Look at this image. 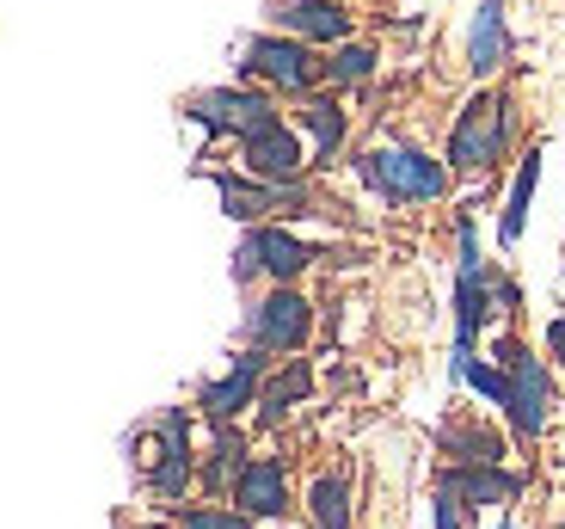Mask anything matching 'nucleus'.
<instances>
[{
	"label": "nucleus",
	"mask_w": 565,
	"mask_h": 529,
	"mask_svg": "<svg viewBox=\"0 0 565 529\" xmlns=\"http://www.w3.org/2000/svg\"><path fill=\"white\" fill-rule=\"evenodd\" d=\"M369 186H382L387 198H443V167L437 160H424L418 148H375V155L363 160Z\"/></svg>",
	"instance_id": "1"
},
{
	"label": "nucleus",
	"mask_w": 565,
	"mask_h": 529,
	"mask_svg": "<svg viewBox=\"0 0 565 529\" xmlns=\"http://www.w3.org/2000/svg\"><path fill=\"white\" fill-rule=\"evenodd\" d=\"M498 148H504V99H492V93H480V99L461 112V124H455L449 136V160L467 172H480L498 160Z\"/></svg>",
	"instance_id": "2"
},
{
	"label": "nucleus",
	"mask_w": 565,
	"mask_h": 529,
	"mask_svg": "<svg viewBox=\"0 0 565 529\" xmlns=\"http://www.w3.org/2000/svg\"><path fill=\"white\" fill-rule=\"evenodd\" d=\"M504 358V370H510V394H504V406H510V425L523 431V437H535L541 425H547V370H541V358H529V351H516V345H504L498 351Z\"/></svg>",
	"instance_id": "3"
},
{
	"label": "nucleus",
	"mask_w": 565,
	"mask_h": 529,
	"mask_svg": "<svg viewBox=\"0 0 565 529\" xmlns=\"http://www.w3.org/2000/svg\"><path fill=\"white\" fill-rule=\"evenodd\" d=\"M191 117H203L210 129H241V136H265V129H277V112H270L265 93H241V86L198 93V99H191Z\"/></svg>",
	"instance_id": "4"
},
{
	"label": "nucleus",
	"mask_w": 565,
	"mask_h": 529,
	"mask_svg": "<svg viewBox=\"0 0 565 529\" xmlns=\"http://www.w3.org/2000/svg\"><path fill=\"white\" fill-rule=\"evenodd\" d=\"M486 320V272H480V246L473 229L461 222V289H455V358H473V332Z\"/></svg>",
	"instance_id": "5"
},
{
	"label": "nucleus",
	"mask_w": 565,
	"mask_h": 529,
	"mask_svg": "<svg viewBox=\"0 0 565 529\" xmlns=\"http://www.w3.org/2000/svg\"><path fill=\"white\" fill-rule=\"evenodd\" d=\"M308 320L313 308L296 296V289H277V296H265L253 308V339L270 345V351H296L301 339H308Z\"/></svg>",
	"instance_id": "6"
},
{
	"label": "nucleus",
	"mask_w": 565,
	"mask_h": 529,
	"mask_svg": "<svg viewBox=\"0 0 565 529\" xmlns=\"http://www.w3.org/2000/svg\"><path fill=\"white\" fill-rule=\"evenodd\" d=\"M246 74H265V81H277V86H308L313 81V56L301 50V43H289V38H253L246 43Z\"/></svg>",
	"instance_id": "7"
},
{
	"label": "nucleus",
	"mask_w": 565,
	"mask_h": 529,
	"mask_svg": "<svg viewBox=\"0 0 565 529\" xmlns=\"http://www.w3.org/2000/svg\"><path fill=\"white\" fill-rule=\"evenodd\" d=\"M258 370H265V358H253V351H246V358L234 363L222 382L203 388V413H210V419H234L241 406H253L258 401Z\"/></svg>",
	"instance_id": "8"
},
{
	"label": "nucleus",
	"mask_w": 565,
	"mask_h": 529,
	"mask_svg": "<svg viewBox=\"0 0 565 529\" xmlns=\"http://www.w3.org/2000/svg\"><path fill=\"white\" fill-rule=\"evenodd\" d=\"M234 499L246 505V517H282V505H289L282 468L277 462H246L241 480H234Z\"/></svg>",
	"instance_id": "9"
},
{
	"label": "nucleus",
	"mask_w": 565,
	"mask_h": 529,
	"mask_svg": "<svg viewBox=\"0 0 565 529\" xmlns=\"http://www.w3.org/2000/svg\"><path fill=\"white\" fill-rule=\"evenodd\" d=\"M246 167H253L258 179H296L301 172V142L282 124L265 129V136H246Z\"/></svg>",
	"instance_id": "10"
},
{
	"label": "nucleus",
	"mask_w": 565,
	"mask_h": 529,
	"mask_svg": "<svg viewBox=\"0 0 565 529\" xmlns=\"http://www.w3.org/2000/svg\"><path fill=\"white\" fill-rule=\"evenodd\" d=\"M246 246H253V258L265 265L270 277H282V284L301 277V272H308V258H313L296 234H282V229H253V234H246Z\"/></svg>",
	"instance_id": "11"
},
{
	"label": "nucleus",
	"mask_w": 565,
	"mask_h": 529,
	"mask_svg": "<svg viewBox=\"0 0 565 529\" xmlns=\"http://www.w3.org/2000/svg\"><path fill=\"white\" fill-rule=\"evenodd\" d=\"M277 19H282L289 31H301V38H313V43L344 38V25H351V19H344L339 7H332V0H289V7H282Z\"/></svg>",
	"instance_id": "12"
},
{
	"label": "nucleus",
	"mask_w": 565,
	"mask_h": 529,
	"mask_svg": "<svg viewBox=\"0 0 565 529\" xmlns=\"http://www.w3.org/2000/svg\"><path fill=\"white\" fill-rule=\"evenodd\" d=\"M504 62V7L486 0L480 19H473V38H467V68L473 74H492Z\"/></svg>",
	"instance_id": "13"
},
{
	"label": "nucleus",
	"mask_w": 565,
	"mask_h": 529,
	"mask_svg": "<svg viewBox=\"0 0 565 529\" xmlns=\"http://www.w3.org/2000/svg\"><path fill=\"white\" fill-rule=\"evenodd\" d=\"M222 203H227V215H241V222H253V215H265V210H296L301 203V191H246V186H234V179H222Z\"/></svg>",
	"instance_id": "14"
},
{
	"label": "nucleus",
	"mask_w": 565,
	"mask_h": 529,
	"mask_svg": "<svg viewBox=\"0 0 565 529\" xmlns=\"http://www.w3.org/2000/svg\"><path fill=\"white\" fill-rule=\"evenodd\" d=\"M443 487L461 493V499H473V505H498V499H510V493H516V480H510V474H498V468H461V474H449Z\"/></svg>",
	"instance_id": "15"
},
{
	"label": "nucleus",
	"mask_w": 565,
	"mask_h": 529,
	"mask_svg": "<svg viewBox=\"0 0 565 529\" xmlns=\"http://www.w3.org/2000/svg\"><path fill=\"white\" fill-rule=\"evenodd\" d=\"M344 523H351V487L339 474H326V480H313V529H344Z\"/></svg>",
	"instance_id": "16"
},
{
	"label": "nucleus",
	"mask_w": 565,
	"mask_h": 529,
	"mask_svg": "<svg viewBox=\"0 0 565 529\" xmlns=\"http://www.w3.org/2000/svg\"><path fill=\"white\" fill-rule=\"evenodd\" d=\"M184 474H191V449H184V413L167 419V462L154 468V487L160 493H179Z\"/></svg>",
	"instance_id": "17"
},
{
	"label": "nucleus",
	"mask_w": 565,
	"mask_h": 529,
	"mask_svg": "<svg viewBox=\"0 0 565 529\" xmlns=\"http://www.w3.org/2000/svg\"><path fill=\"white\" fill-rule=\"evenodd\" d=\"M301 124H308V136H313V148H320V155H332V148L344 142V112L332 99L301 105Z\"/></svg>",
	"instance_id": "18"
},
{
	"label": "nucleus",
	"mask_w": 565,
	"mask_h": 529,
	"mask_svg": "<svg viewBox=\"0 0 565 529\" xmlns=\"http://www.w3.org/2000/svg\"><path fill=\"white\" fill-rule=\"evenodd\" d=\"M535 179H541V155H529L523 160V172H516V191H510V210H504V246L523 234V222H529V203H535Z\"/></svg>",
	"instance_id": "19"
},
{
	"label": "nucleus",
	"mask_w": 565,
	"mask_h": 529,
	"mask_svg": "<svg viewBox=\"0 0 565 529\" xmlns=\"http://www.w3.org/2000/svg\"><path fill=\"white\" fill-rule=\"evenodd\" d=\"M308 382H313V375H308V363H289V370H282L277 382L265 388V401H258V406H265L270 419H277V413H289V406H296L301 394H308Z\"/></svg>",
	"instance_id": "20"
},
{
	"label": "nucleus",
	"mask_w": 565,
	"mask_h": 529,
	"mask_svg": "<svg viewBox=\"0 0 565 529\" xmlns=\"http://www.w3.org/2000/svg\"><path fill=\"white\" fill-rule=\"evenodd\" d=\"M369 68H375V50H363V43H351V50H339V56L326 62V74H332V81H363Z\"/></svg>",
	"instance_id": "21"
},
{
	"label": "nucleus",
	"mask_w": 565,
	"mask_h": 529,
	"mask_svg": "<svg viewBox=\"0 0 565 529\" xmlns=\"http://www.w3.org/2000/svg\"><path fill=\"white\" fill-rule=\"evenodd\" d=\"M184 529H246V517L241 511H191Z\"/></svg>",
	"instance_id": "22"
},
{
	"label": "nucleus",
	"mask_w": 565,
	"mask_h": 529,
	"mask_svg": "<svg viewBox=\"0 0 565 529\" xmlns=\"http://www.w3.org/2000/svg\"><path fill=\"white\" fill-rule=\"evenodd\" d=\"M437 529H461V517H455V493H449V487L437 493Z\"/></svg>",
	"instance_id": "23"
},
{
	"label": "nucleus",
	"mask_w": 565,
	"mask_h": 529,
	"mask_svg": "<svg viewBox=\"0 0 565 529\" xmlns=\"http://www.w3.org/2000/svg\"><path fill=\"white\" fill-rule=\"evenodd\" d=\"M547 345H553V358L565 363V315H559V320H553V327H547Z\"/></svg>",
	"instance_id": "24"
},
{
	"label": "nucleus",
	"mask_w": 565,
	"mask_h": 529,
	"mask_svg": "<svg viewBox=\"0 0 565 529\" xmlns=\"http://www.w3.org/2000/svg\"><path fill=\"white\" fill-rule=\"evenodd\" d=\"M498 529H516V523H498Z\"/></svg>",
	"instance_id": "25"
}]
</instances>
